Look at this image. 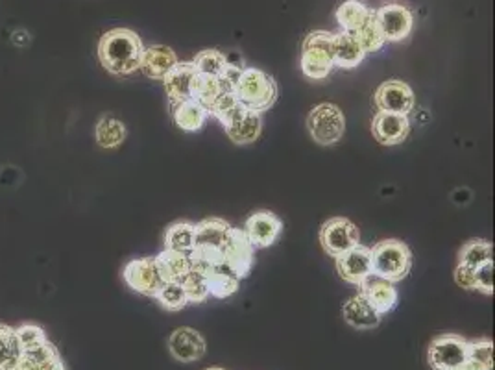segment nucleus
<instances>
[{"mask_svg":"<svg viewBox=\"0 0 495 370\" xmlns=\"http://www.w3.org/2000/svg\"><path fill=\"white\" fill-rule=\"evenodd\" d=\"M144 45L130 28H113L100 37L99 59L113 77H128L141 69Z\"/></svg>","mask_w":495,"mask_h":370,"instance_id":"nucleus-1","label":"nucleus"},{"mask_svg":"<svg viewBox=\"0 0 495 370\" xmlns=\"http://www.w3.org/2000/svg\"><path fill=\"white\" fill-rule=\"evenodd\" d=\"M231 91L240 106L258 113L269 111L278 100V84L274 77L256 67H244Z\"/></svg>","mask_w":495,"mask_h":370,"instance_id":"nucleus-2","label":"nucleus"},{"mask_svg":"<svg viewBox=\"0 0 495 370\" xmlns=\"http://www.w3.org/2000/svg\"><path fill=\"white\" fill-rule=\"evenodd\" d=\"M372 276L390 283L403 281L412 269V252L399 239H384L370 248Z\"/></svg>","mask_w":495,"mask_h":370,"instance_id":"nucleus-3","label":"nucleus"},{"mask_svg":"<svg viewBox=\"0 0 495 370\" xmlns=\"http://www.w3.org/2000/svg\"><path fill=\"white\" fill-rule=\"evenodd\" d=\"M335 67V34L311 32L301 47V72L311 80H323Z\"/></svg>","mask_w":495,"mask_h":370,"instance_id":"nucleus-4","label":"nucleus"},{"mask_svg":"<svg viewBox=\"0 0 495 370\" xmlns=\"http://www.w3.org/2000/svg\"><path fill=\"white\" fill-rule=\"evenodd\" d=\"M307 130L318 144H335L344 137L346 132L344 113L337 104L321 102L307 115Z\"/></svg>","mask_w":495,"mask_h":370,"instance_id":"nucleus-5","label":"nucleus"},{"mask_svg":"<svg viewBox=\"0 0 495 370\" xmlns=\"http://www.w3.org/2000/svg\"><path fill=\"white\" fill-rule=\"evenodd\" d=\"M318 238L323 252L332 258H339L341 254L361 245L359 228L346 217H333L323 222Z\"/></svg>","mask_w":495,"mask_h":370,"instance_id":"nucleus-6","label":"nucleus"},{"mask_svg":"<svg viewBox=\"0 0 495 370\" xmlns=\"http://www.w3.org/2000/svg\"><path fill=\"white\" fill-rule=\"evenodd\" d=\"M468 359V339L455 333H444L431 341L427 363L433 370H455Z\"/></svg>","mask_w":495,"mask_h":370,"instance_id":"nucleus-7","label":"nucleus"},{"mask_svg":"<svg viewBox=\"0 0 495 370\" xmlns=\"http://www.w3.org/2000/svg\"><path fill=\"white\" fill-rule=\"evenodd\" d=\"M220 252H222V261L229 269H233L240 280L248 278V274L252 272V267L256 261V248L252 247L250 239L246 238L244 230L231 227Z\"/></svg>","mask_w":495,"mask_h":370,"instance_id":"nucleus-8","label":"nucleus"},{"mask_svg":"<svg viewBox=\"0 0 495 370\" xmlns=\"http://www.w3.org/2000/svg\"><path fill=\"white\" fill-rule=\"evenodd\" d=\"M122 278L132 291L142 296H148V299H155L164 283L153 258H141V259L128 261L122 270Z\"/></svg>","mask_w":495,"mask_h":370,"instance_id":"nucleus-9","label":"nucleus"},{"mask_svg":"<svg viewBox=\"0 0 495 370\" xmlns=\"http://www.w3.org/2000/svg\"><path fill=\"white\" fill-rule=\"evenodd\" d=\"M244 234L256 250L272 247L283 234V220L272 211H256L248 217Z\"/></svg>","mask_w":495,"mask_h":370,"instance_id":"nucleus-10","label":"nucleus"},{"mask_svg":"<svg viewBox=\"0 0 495 370\" xmlns=\"http://www.w3.org/2000/svg\"><path fill=\"white\" fill-rule=\"evenodd\" d=\"M374 102L379 111L408 115L416 104V97L408 84L401 80H388L377 88Z\"/></svg>","mask_w":495,"mask_h":370,"instance_id":"nucleus-11","label":"nucleus"},{"mask_svg":"<svg viewBox=\"0 0 495 370\" xmlns=\"http://www.w3.org/2000/svg\"><path fill=\"white\" fill-rule=\"evenodd\" d=\"M375 21L383 32L384 41L397 43L410 36L415 28V17L401 5H386L375 12Z\"/></svg>","mask_w":495,"mask_h":370,"instance_id":"nucleus-12","label":"nucleus"},{"mask_svg":"<svg viewBox=\"0 0 495 370\" xmlns=\"http://www.w3.org/2000/svg\"><path fill=\"white\" fill-rule=\"evenodd\" d=\"M359 294L372 306V310L379 317L394 312L397 306V301H399V292H397L395 285L386 280H381L377 276L366 278L359 285Z\"/></svg>","mask_w":495,"mask_h":370,"instance_id":"nucleus-13","label":"nucleus"},{"mask_svg":"<svg viewBox=\"0 0 495 370\" xmlns=\"http://www.w3.org/2000/svg\"><path fill=\"white\" fill-rule=\"evenodd\" d=\"M337 259V272L339 276L350 285H361L366 278L372 276V261H370V248L357 245L352 250L341 254Z\"/></svg>","mask_w":495,"mask_h":370,"instance_id":"nucleus-14","label":"nucleus"},{"mask_svg":"<svg viewBox=\"0 0 495 370\" xmlns=\"http://www.w3.org/2000/svg\"><path fill=\"white\" fill-rule=\"evenodd\" d=\"M16 370H67L58 348L47 339L43 343L25 346Z\"/></svg>","mask_w":495,"mask_h":370,"instance_id":"nucleus-15","label":"nucleus"},{"mask_svg":"<svg viewBox=\"0 0 495 370\" xmlns=\"http://www.w3.org/2000/svg\"><path fill=\"white\" fill-rule=\"evenodd\" d=\"M408 132H410L408 115L377 111V115L372 121V133L375 141L384 146H394V144L403 143Z\"/></svg>","mask_w":495,"mask_h":370,"instance_id":"nucleus-16","label":"nucleus"},{"mask_svg":"<svg viewBox=\"0 0 495 370\" xmlns=\"http://www.w3.org/2000/svg\"><path fill=\"white\" fill-rule=\"evenodd\" d=\"M205 339L193 328H178L169 337V352L180 363H195L205 355Z\"/></svg>","mask_w":495,"mask_h":370,"instance_id":"nucleus-17","label":"nucleus"},{"mask_svg":"<svg viewBox=\"0 0 495 370\" xmlns=\"http://www.w3.org/2000/svg\"><path fill=\"white\" fill-rule=\"evenodd\" d=\"M195 77H196V69L193 61H184V63L178 61L167 77L163 79L164 93H167L171 106L191 99V86H193Z\"/></svg>","mask_w":495,"mask_h":370,"instance_id":"nucleus-18","label":"nucleus"},{"mask_svg":"<svg viewBox=\"0 0 495 370\" xmlns=\"http://www.w3.org/2000/svg\"><path fill=\"white\" fill-rule=\"evenodd\" d=\"M176 63H178V56L171 47L153 45V47L144 48L139 70H142L146 79L163 82V79L167 77Z\"/></svg>","mask_w":495,"mask_h":370,"instance_id":"nucleus-19","label":"nucleus"},{"mask_svg":"<svg viewBox=\"0 0 495 370\" xmlns=\"http://www.w3.org/2000/svg\"><path fill=\"white\" fill-rule=\"evenodd\" d=\"M224 130L235 144H250L258 141L263 132L261 113L242 108Z\"/></svg>","mask_w":495,"mask_h":370,"instance_id":"nucleus-20","label":"nucleus"},{"mask_svg":"<svg viewBox=\"0 0 495 370\" xmlns=\"http://www.w3.org/2000/svg\"><path fill=\"white\" fill-rule=\"evenodd\" d=\"M342 319L355 330H374L381 322V317L372 310V306L361 294L353 296V299L344 304Z\"/></svg>","mask_w":495,"mask_h":370,"instance_id":"nucleus-21","label":"nucleus"},{"mask_svg":"<svg viewBox=\"0 0 495 370\" xmlns=\"http://www.w3.org/2000/svg\"><path fill=\"white\" fill-rule=\"evenodd\" d=\"M231 230V225L224 218H205L196 225V239L195 247H207V248H222L226 238Z\"/></svg>","mask_w":495,"mask_h":370,"instance_id":"nucleus-22","label":"nucleus"},{"mask_svg":"<svg viewBox=\"0 0 495 370\" xmlns=\"http://www.w3.org/2000/svg\"><path fill=\"white\" fill-rule=\"evenodd\" d=\"M207 287H209V296H215V299H227V296L235 294L238 291L240 278L235 274L233 269H229L224 261L215 265L207 274Z\"/></svg>","mask_w":495,"mask_h":370,"instance_id":"nucleus-23","label":"nucleus"},{"mask_svg":"<svg viewBox=\"0 0 495 370\" xmlns=\"http://www.w3.org/2000/svg\"><path fill=\"white\" fill-rule=\"evenodd\" d=\"M196 225L189 220H178L164 230L163 243L167 250H176L182 254H191L195 250V239H196Z\"/></svg>","mask_w":495,"mask_h":370,"instance_id":"nucleus-24","label":"nucleus"},{"mask_svg":"<svg viewBox=\"0 0 495 370\" xmlns=\"http://www.w3.org/2000/svg\"><path fill=\"white\" fill-rule=\"evenodd\" d=\"M153 259H155V265H157V270H159L163 281H182V278L191 269L189 254H182L176 250L164 248Z\"/></svg>","mask_w":495,"mask_h":370,"instance_id":"nucleus-25","label":"nucleus"},{"mask_svg":"<svg viewBox=\"0 0 495 370\" xmlns=\"http://www.w3.org/2000/svg\"><path fill=\"white\" fill-rule=\"evenodd\" d=\"M366 58V50L353 34H335V65L342 69H355Z\"/></svg>","mask_w":495,"mask_h":370,"instance_id":"nucleus-26","label":"nucleus"},{"mask_svg":"<svg viewBox=\"0 0 495 370\" xmlns=\"http://www.w3.org/2000/svg\"><path fill=\"white\" fill-rule=\"evenodd\" d=\"M171 108H173V119H174L176 126L185 130V132L202 130L207 117H209L207 110L202 104H198L195 99L184 100V102L174 104Z\"/></svg>","mask_w":495,"mask_h":370,"instance_id":"nucleus-27","label":"nucleus"},{"mask_svg":"<svg viewBox=\"0 0 495 370\" xmlns=\"http://www.w3.org/2000/svg\"><path fill=\"white\" fill-rule=\"evenodd\" d=\"M226 91H231V90L220 79L196 72V77L191 86V99H195L198 104H202L209 111L211 106L216 102V99Z\"/></svg>","mask_w":495,"mask_h":370,"instance_id":"nucleus-28","label":"nucleus"},{"mask_svg":"<svg viewBox=\"0 0 495 370\" xmlns=\"http://www.w3.org/2000/svg\"><path fill=\"white\" fill-rule=\"evenodd\" d=\"M370 16H372V10L364 3H361V0H346V3H342L335 14L337 23L341 25L342 32H348V34H355L366 23Z\"/></svg>","mask_w":495,"mask_h":370,"instance_id":"nucleus-29","label":"nucleus"},{"mask_svg":"<svg viewBox=\"0 0 495 370\" xmlns=\"http://www.w3.org/2000/svg\"><path fill=\"white\" fill-rule=\"evenodd\" d=\"M21 343L16 328L0 324V370H16L21 357Z\"/></svg>","mask_w":495,"mask_h":370,"instance_id":"nucleus-30","label":"nucleus"},{"mask_svg":"<svg viewBox=\"0 0 495 370\" xmlns=\"http://www.w3.org/2000/svg\"><path fill=\"white\" fill-rule=\"evenodd\" d=\"M95 139L102 148H117L126 139V126L119 119L111 115H104L97 122Z\"/></svg>","mask_w":495,"mask_h":370,"instance_id":"nucleus-31","label":"nucleus"},{"mask_svg":"<svg viewBox=\"0 0 495 370\" xmlns=\"http://www.w3.org/2000/svg\"><path fill=\"white\" fill-rule=\"evenodd\" d=\"M491 259H493V247L490 241H484V239H471L466 245H462L458 252V265H466L471 269Z\"/></svg>","mask_w":495,"mask_h":370,"instance_id":"nucleus-32","label":"nucleus"},{"mask_svg":"<svg viewBox=\"0 0 495 370\" xmlns=\"http://www.w3.org/2000/svg\"><path fill=\"white\" fill-rule=\"evenodd\" d=\"M182 287L185 291L187 302L189 304H202L209 299V287H207V278L202 270L191 267L189 272L182 278Z\"/></svg>","mask_w":495,"mask_h":370,"instance_id":"nucleus-33","label":"nucleus"},{"mask_svg":"<svg viewBox=\"0 0 495 370\" xmlns=\"http://www.w3.org/2000/svg\"><path fill=\"white\" fill-rule=\"evenodd\" d=\"M155 301L167 312H182L189 304L180 281H164L155 296Z\"/></svg>","mask_w":495,"mask_h":370,"instance_id":"nucleus-34","label":"nucleus"},{"mask_svg":"<svg viewBox=\"0 0 495 370\" xmlns=\"http://www.w3.org/2000/svg\"><path fill=\"white\" fill-rule=\"evenodd\" d=\"M193 65L198 74H207V77H216L220 79L222 72L227 65V56L222 54L220 50H202L196 54L193 59Z\"/></svg>","mask_w":495,"mask_h":370,"instance_id":"nucleus-35","label":"nucleus"},{"mask_svg":"<svg viewBox=\"0 0 495 370\" xmlns=\"http://www.w3.org/2000/svg\"><path fill=\"white\" fill-rule=\"evenodd\" d=\"M357 37V41L363 45V48L368 52H377L383 48V45L386 43L383 37V32L375 21V12H372V16L366 19V23L353 34Z\"/></svg>","mask_w":495,"mask_h":370,"instance_id":"nucleus-36","label":"nucleus"},{"mask_svg":"<svg viewBox=\"0 0 495 370\" xmlns=\"http://www.w3.org/2000/svg\"><path fill=\"white\" fill-rule=\"evenodd\" d=\"M242 108L244 106H240V102L235 99L233 91H226L216 99V102L211 106V110L207 113L213 115L226 128Z\"/></svg>","mask_w":495,"mask_h":370,"instance_id":"nucleus-37","label":"nucleus"},{"mask_svg":"<svg viewBox=\"0 0 495 370\" xmlns=\"http://www.w3.org/2000/svg\"><path fill=\"white\" fill-rule=\"evenodd\" d=\"M468 359L493 370V341L486 337L468 341Z\"/></svg>","mask_w":495,"mask_h":370,"instance_id":"nucleus-38","label":"nucleus"},{"mask_svg":"<svg viewBox=\"0 0 495 370\" xmlns=\"http://www.w3.org/2000/svg\"><path fill=\"white\" fill-rule=\"evenodd\" d=\"M475 291L493 294V259L475 267Z\"/></svg>","mask_w":495,"mask_h":370,"instance_id":"nucleus-39","label":"nucleus"},{"mask_svg":"<svg viewBox=\"0 0 495 370\" xmlns=\"http://www.w3.org/2000/svg\"><path fill=\"white\" fill-rule=\"evenodd\" d=\"M16 333H17V339L21 343V348L25 346H32V344H37V343H43L47 341V333L41 326L37 324H23L19 328H16Z\"/></svg>","mask_w":495,"mask_h":370,"instance_id":"nucleus-40","label":"nucleus"},{"mask_svg":"<svg viewBox=\"0 0 495 370\" xmlns=\"http://www.w3.org/2000/svg\"><path fill=\"white\" fill-rule=\"evenodd\" d=\"M455 281L458 287L466 291H475V269L466 267V265H457Z\"/></svg>","mask_w":495,"mask_h":370,"instance_id":"nucleus-41","label":"nucleus"},{"mask_svg":"<svg viewBox=\"0 0 495 370\" xmlns=\"http://www.w3.org/2000/svg\"><path fill=\"white\" fill-rule=\"evenodd\" d=\"M455 370H490V368H486V366H482V365H479V363H473V361L466 359V363H462V365L457 366Z\"/></svg>","mask_w":495,"mask_h":370,"instance_id":"nucleus-42","label":"nucleus"},{"mask_svg":"<svg viewBox=\"0 0 495 370\" xmlns=\"http://www.w3.org/2000/svg\"><path fill=\"white\" fill-rule=\"evenodd\" d=\"M205 370H226V368H220V366H211V368H205Z\"/></svg>","mask_w":495,"mask_h":370,"instance_id":"nucleus-43","label":"nucleus"}]
</instances>
